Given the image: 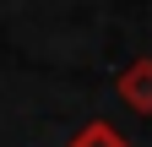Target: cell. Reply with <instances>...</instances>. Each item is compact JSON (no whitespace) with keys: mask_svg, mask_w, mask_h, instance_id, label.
Listing matches in <instances>:
<instances>
[{"mask_svg":"<svg viewBox=\"0 0 152 147\" xmlns=\"http://www.w3.org/2000/svg\"><path fill=\"white\" fill-rule=\"evenodd\" d=\"M120 98H125V109H136V115H152V54H141V60H130L125 71H120Z\"/></svg>","mask_w":152,"mask_h":147,"instance_id":"1","label":"cell"},{"mask_svg":"<svg viewBox=\"0 0 152 147\" xmlns=\"http://www.w3.org/2000/svg\"><path fill=\"white\" fill-rule=\"evenodd\" d=\"M71 147H130V142L114 131L109 120H92V125H82V136H76Z\"/></svg>","mask_w":152,"mask_h":147,"instance_id":"2","label":"cell"}]
</instances>
